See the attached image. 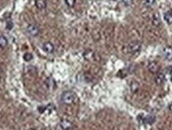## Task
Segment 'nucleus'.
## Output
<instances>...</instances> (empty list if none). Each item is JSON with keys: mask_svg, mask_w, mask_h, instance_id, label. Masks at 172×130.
<instances>
[{"mask_svg": "<svg viewBox=\"0 0 172 130\" xmlns=\"http://www.w3.org/2000/svg\"><path fill=\"white\" fill-rule=\"evenodd\" d=\"M156 0H143V3L147 7H150L156 3Z\"/></svg>", "mask_w": 172, "mask_h": 130, "instance_id": "dca6fc26", "label": "nucleus"}, {"mask_svg": "<svg viewBox=\"0 0 172 130\" xmlns=\"http://www.w3.org/2000/svg\"><path fill=\"white\" fill-rule=\"evenodd\" d=\"M163 54L164 57L167 60H172V48L170 46H166L163 50Z\"/></svg>", "mask_w": 172, "mask_h": 130, "instance_id": "423d86ee", "label": "nucleus"}, {"mask_svg": "<svg viewBox=\"0 0 172 130\" xmlns=\"http://www.w3.org/2000/svg\"><path fill=\"white\" fill-rule=\"evenodd\" d=\"M60 126L62 130H71L73 129V123L67 119H63L60 122Z\"/></svg>", "mask_w": 172, "mask_h": 130, "instance_id": "20e7f679", "label": "nucleus"}, {"mask_svg": "<svg viewBox=\"0 0 172 130\" xmlns=\"http://www.w3.org/2000/svg\"><path fill=\"white\" fill-rule=\"evenodd\" d=\"M164 19L168 24H172V11H167L164 14Z\"/></svg>", "mask_w": 172, "mask_h": 130, "instance_id": "9b49d317", "label": "nucleus"}, {"mask_svg": "<svg viewBox=\"0 0 172 130\" xmlns=\"http://www.w3.org/2000/svg\"><path fill=\"white\" fill-rule=\"evenodd\" d=\"M42 49L46 53L48 54H52L54 51V44L50 42H46L43 44Z\"/></svg>", "mask_w": 172, "mask_h": 130, "instance_id": "39448f33", "label": "nucleus"}, {"mask_svg": "<svg viewBox=\"0 0 172 130\" xmlns=\"http://www.w3.org/2000/svg\"><path fill=\"white\" fill-rule=\"evenodd\" d=\"M166 71H167V73H172V67L170 66V67H167L166 69Z\"/></svg>", "mask_w": 172, "mask_h": 130, "instance_id": "412c9836", "label": "nucleus"}, {"mask_svg": "<svg viewBox=\"0 0 172 130\" xmlns=\"http://www.w3.org/2000/svg\"><path fill=\"white\" fill-rule=\"evenodd\" d=\"M7 45H8V40H7V38H6L5 36H0V48L3 49Z\"/></svg>", "mask_w": 172, "mask_h": 130, "instance_id": "9d476101", "label": "nucleus"}, {"mask_svg": "<svg viewBox=\"0 0 172 130\" xmlns=\"http://www.w3.org/2000/svg\"><path fill=\"white\" fill-rule=\"evenodd\" d=\"M130 87H131V90H132V92L135 93V92H136V91L139 90V87H140V85H139V83L136 82V81H132V83H131Z\"/></svg>", "mask_w": 172, "mask_h": 130, "instance_id": "4468645a", "label": "nucleus"}, {"mask_svg": "<svg viewBox=\"0 0 172 130\" xmlns=\"http://www.w3.org/2000/svg\"><path fill=\"white\" fill-rule=\"evenodd\" d=\"M169 109H170V111L172 112V103L169 106Z\"/></svg>", "mask_w": 172, "mask_h": 130, "instance_id": "4be33fe9", "label": "nucleus"}, {"mask_svg": "<svg viewBox=\"0 0 172 130\" xmlns=\"http://www.w3.org/2000/svg\"><path fill=\"white\" fill-rule=\"evenodd\" d=\"M13 22H11V21H7V22H6V29H7V30H11V29H12V28H13Z\"/></svg>", "mask_w": 172, "mask_h": 130, "instance_id": "aec40b11", "label": "nucleus"}, {"mask_svg": "<svg viewBox=\"0 0 172 130\" xmlns=\"http://www.w3.org/2000/svg\"><path fill=\"white\" fill-rule=\"evenodd\" d=\"M122 3L125 6H130L132 4V0H122Z\"/></svg>", "mask_w": 172, "mask_h": 130, "instance_id": "6ab92c4d", "label": "nucleus"}, {"mask_svg": "<svg viewBox=\"0 0 172 130\" xmlns=\"http://www.w3.org/2000/svg\"><path fill=\"white\" fill-rule=\"evenodd\" d=\"M65 1V3H66V5L68 6H70V7H73L74 6L76 3V0H64Z\"/></svg>", "mask_w": 172, "mask_h": 130, "instance_id": "a211bd4d", "label": "nucleus"}, {"mask_svg": "<svg viewBox=\"0 0 172 130\" xmlns=\"http://www.w3.org/2000/svg\"><path fill=\"white\" fill-rule=\"evenodd\" d=\"M77 99V95L73 91H64L61 96V100L65 105L73 104Z\"/></svg>", "mask_w": 172, "mask_h": 130, "instance_id": "f257e3e1", "label": "nucleus"}, {"mask_svg": "<svg viewBox=\"0 0 172 130\" xmlns=\"http://www.w3.org/2000/svg\"><path fill=\"white\" fill-rule=\"evenodd\" d=\"M83 55L86 60H90L93 57V56H94V53L92 51V50H86V51L84 53Z\"/></svg>", "mask_w": 172, "mask_h": 130, "instance_id": "f8f14e48", "label": "nucleus"}, {"mask_svg": "<svg viewBox=\"0 0 172 130\" xmlns=\"http://www.w3.org/2000/svg\"><path fill=\"white\" fill-rule=\"evenodd\" d=\"M27 32L31 37H37L40 33V29L38 25L30 24L27 27Z\"/></svg>", "mask_w": 172, "mask_h": 130, "instance_id": "f03ea898", "label": "nucleus"}, {"mask_svg": "<svg viewBox=\"0 0 172 130\" xmlns=\"http://www.w3.org/2000/svg\"><path fill=\"white\" fill-rule=\"evenodd\" d=\"M29 130H34V129H29Z\"/></svg>", "mask_w": 172, "mask_h": 130, "instance_id": "b1692460", "label": "nucleus"}, {"mask_svg": "<svg viewBox=\"0 0 172 130\" xmlns=\"http://www.w3.org/2000/svg\"><path fill=\"white\" fill-rule=\"evenodd\" d=\"M148 70H149V71H150V73H156L159 72V66L156 62H150L148 64Z\"/></svg>", "mask_w": 172, "mask_h": 130, "instance_id": "0eeeda50", "label": "nucleus"}, {"mask_svg": "<svg viewBox=\"0 0 172 130\" xmlns=\"http://www.w3.org/2000/svg\"><path fill=\"white\" fill-rule=\"evenodd\" d=\"M34 58V56H33L32 54H30V53H26V54L23 55V59H24V61H26V62H30L31 60Z\"/></svg>", "mask_w": 172, "mask_h": 130, "instance_id": "2eb2a0df", "label": "nucleus"}, {"mask_svg": "<svg viewBox=\"0 0 172 130\" xmlns=\"http://www.w3.org/2000/svg\"><path fill=\"white\" fill-rule=\"evenodd\" d=\"M171 82H172V76H171Z\"/></svg>", "mask_w": 172, "mask_h": 130, "instance_id": "5701e85b", "label": "nucleus"}, {"mask_svg": "<svg viewBox=\"0 0 172 130\" xmlns=\"http://www.w3.org/2000/svg\"><path fill=\"white\" fill-rule=\"evenodd\" d=\"M35 6L38 10H44L46 8L47 3L46 0H35Z\"/></svg>", "mask_w": 172, "mask_h": 130, "instance_id": "1a4fd4ad", "label": "nucleus"}, {"mask_svg": "<svg viewBox=\"0 0 172 130\" xmlns=\"http://www.w3.org/2000/svg\"><path fill=\"white\" fill-rule=\"evenodd\" d=\"M156 121V117L154 116H147L144 117V123H147L148 125H152Z\"/></svg>", "mask_w": 172, "mask_h": 130, "instance_id": "ddd939ff", "label": "nucleus"}, {"mask_svg": "<svg viewBox=\"0 0 172 130\" xmlns=\"http://www.w3.org/2000/svg\"><path fill=\"white\" fill-rule=\"evenodd\" d=\"M113 1H116V0H113Z\"/></svg>", "mask_w": 172, "mask_h": 130, "instance_id": "393cba45", "label": "nucleus"}, {"mask_svg": "<svg viewBox=\"0 0 172 130\" xmlns=\"http://www.w3.org/2000/svg\"><path fill=\"white\" fill-rule=\"evenodd\" d=\"M141 50V44L139 42H132L128 46V50L132 54L137 53Z\"/></svg>", "mask_w": 172, "mask_h": 130, "instance_id": "7ed1b4c3", "label": "nucleus"}, {"mask_svg": "<svg viewBox=\"0 0 172 130\" xmlns=\"http://www.w3.org/2000/svg\"><path fill=\"white\" fill-rule=\"evenodd\" d=\"M165 80H166V78H165L164 73H159L156 77V83L158 85H162L165 82Z\"/></svg>", "mask_w": 172, "mask_h": 130, "instance_id": "6e6552de", "label": "nucleus"}, {"mask_svg": "<svg viewBox=\"0 0 172 130\" xmlns=\"http://www.w3.org/2000/svg\"><path fill=\"white\" fill-rule=\"evenodd\" d=\"M153 23L154 25H156V26H158V25L160 23V19H159V15H158L157 14H156L153 16Z\"/></svg>", "mask_w": 172, "mask_h": 130, "instance_id": "f3484780", "label": "nucleus"}]
</instances>
